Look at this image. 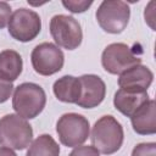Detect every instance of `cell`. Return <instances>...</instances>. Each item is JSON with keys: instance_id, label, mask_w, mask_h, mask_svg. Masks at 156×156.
Segmentation results:
<instances>
[{"instance_id": "obj_1", "label": "cell", "mask_w": 156, "mask_h": 156, "mask_svg": "<svg viewBox=\"0 0 156 156\" xmlns=\"http://www.w3.org/2000/svg\"><path fill=\"white\" fill-rule=\"evenodd\" d=\"M93 146L104 155L117 152L124 139L122 124L111 115L100 117L91 129Z\"/></svg>"}, {"instance_id": "obj_2", "label": "cell", "mask_w": 156, "mask_h": 156, "mask_svg": "<svg viewBox=\"0 0 156 156\" xmlns=\"http://www.w3.org/2000/svg\"><path fill=\"white\" fill-rule=\"evenodd\" d=\"M33 129L28 121L17 113H9L0 118V145L23 150L30 145Z\"/></svg>"}, {"instance_id": "obj_3", "label": "cell", "mask_w": 156, "mask_h": 156, "mask_svg": "<svg viewBox=\"0 0 156 156\" xmlns=\"http://www.w3.org/2000/svg\"><path fill=\"white\" fill-rule=\"evenodd\" d=\"M45 104V91L35 83H22L13 91L12 107L18 116L26 119L35 118L44 110Z\"/></svg>"}, {"instance_id": "obj_4", "label": "cell", "mask_w": 156, "mask_h": 156, "mask_svg": "<svg viewBox=\"0 0 156 156\" xmlns=\"http://www.w3.org/2000/svg\"><path fill=\"white\" fill-rule=\"evenodd\" d=\"M96 21L107 33L118 34L123 32L129 22L130 9L121 0H105L96 10Z\"/></svg>"}, {"instance_id": "obj_5", "label": "cell", "mask_w": 156, "mask_h": 156, "mask_svg": "<svg viewBox=\"0 0 156 156\" xmlns=\"http://www.w3.org/2000/svg\"><path fill=\"white\" fill-rule=\"evenodd\" d=\"M56 132L62 145L76 147L82 145L89 136V121L78 113L69 112L62 115L56 123Z\"/></svg>"}, {"instance_id": "obj_6", "label": "cell", "mask_w": 156, "mask_h": 156, "mask_svg": "<svg viewBox=\"0 0 156 156\" xmlns=\"http://www.w3.org/2000/svg\"><path fill=\"white\" fill-rule=\"evenodd\" d=\"M50 34L57 46L67 50L77 49L83 39L79 22L67 15H55L50 21Z\"/></svg>"}, {"instance_id": "obj_7", "label": "cell", "mask_w": 156, "mask_h": 156, "mask_svg": "<svg viewBox=\"0 0 156 156\" xmlns=\"http://www.w3.org/2000/svg\"><path fill=\"white\" fill-rule=\"evenodd\" d=\"M101 63L106 72L122 74L133 66L140 65L141 58L124 43H112L107 45L101 55Z\"/></svg>"}, {"instance_id": "obj_8", "label": "cell", "mask_w": 156, "mask_h": 156, "mask_svg": "<svg viewBox=\"0 0 156 156\" xmlns=\"http://www.w3.org/2000/svg\"><path fill=\"white\" fill-rule=\"evenodd\" d=\"M7 27L9 33L13 39L27 43L35 39L40 33L41 20L35 11L22 7L11 15Z\"/></svg>"}, {"instance_id": "obj_9", "label": "cell", "mask_w": 156, "mask_h": 156, "mask_svg": "<svg viewBox=\"0 0 156 156\" xmlns=\"http://www.w3.org/2000/svg\"><path fill=\"white\" fill-rule=\"evenodd\" d=\"M30 61L37 73L41 76H52L63 67L65 55L57 45L45 41L33 49Z\"/></svg>"}, {"instance_id": "obj_10", "label": "cell", "mask_w": 156, "mask_h": 156, "mask_svg": "<svg viewBox=\"0 0 156 156\" xmlns=\"http://www.w3.org/2000/svg\"><path fill=\"white\" fill-rule=\"evenodd\" d=\"M80 95L76 105L83 108H94L99 106L106 95L105 82L95 74H84L79 77Z\"/></svg>"}, {"instance_id": "obj_11", "label": "cell", "mask_w": 156, "mask_h": 156, "mask_svg": "<svg viewBox=\"0 0 156 156\" xmlns=\"http://www.w3.org/2000/svg\"><path fill=\"white\" fill-rule=\"evenodd\" d=\"M154 79V73L149 67L136 65L119 74L118 85L122 89L132 91H147Z\"/></svg>"}, {"instance_id": "obj_12", "label": "cell", "mask_w": 156, "mask_h": 156, "mask_svg": "<svg viewBox=\"0 0 156 156\" xmlns=\"http://www.w3.org/2000/svg\"><path fill=\"white\" fill-rule=\"evenodd\" d=\"M132 127L140 135H151L156 133V105L155 100L149 99L130 117Z\"/></svg>"}, {"instance_id": "obj_13", "label": "cell", "mask_w": 156, "mask_h": 156, "mask_svg": "<svg viewBox=\"0 0 156 156\" xmlns=\"http://www.w3.org/2000/svg\"><path fill=\"white\" fill-rule=\"evenodd\" d=\"M149 100L147 91H132L119 88L113 98V105L117 111L127 117H132L134 112Z\"/></svg>"}, {"instance_id": "obj_14", "label": "cell", "mask_w": 156, "mask_h": 156, "mask_svg": "<svg viewBox=\"0 0 156 156\" xmlns=\"http://www.w3.org/2000/svg\"><path fill=\"white\" fill-rule=\"evenodd\" d=\"M52 90L57 100L62 102L76 104L80 95L79 78L73 76H63L54 83Z\"/></svg>"}, {"instance_id": "obj_15", "label": "cell", "mask_w": 156, "mask_h": 156, "mask_svg": "<svg viewBox=\"0 0 156 156\" xmlns=\"http://www.w3.org/2000/svg\"><path fill=\"white\" fill-rule=\"evenodd\" d=\"M23 61L21 55L11 49L0 52V78L12 83L22 73Z\"/></svg>"}, {"instance_id": "obj_16", "label": "cell", "mask_w": 156, "mask_h": 156, "mask_svg": "<svg viewBox=\"0 0 156 156\" xmlns=\"http://www.w3.org/2000/svg\"><path fill=\"white\" fill-rule=\"evenodd\" d=\"M60 146L49 134H41L29 145L26 156H58Z\"/></svg>"}, {"instance_id": "obj_17", "label": "cell", "mask_w": 156, "mask_h": 156, "mask_svg": "<svg viewBox=\"0 0 156 156\" xmlns=\"http://www.w3.org/2000/svg\"><path fill=\"white\" fill-rule=\"evenodd\" d=\"M132 156H156L155 143H140L134 146Z\"/></svg>"}, {"instance_id": "obj_18", "label": "cell", "mask_w": 156, "mask_h": 156, "mask_svg": "<svg viewBox=\"0 0 156 156\" xmlns=\"http://www.w3.org/2000/svg\"><path fill=\"white\" fill-rule=\"evenodd\" d=\"M62 5L73 13H82V12L87 11L93 5V1H76V0H68L67 1V0H63Z\"/></svg>"}, {"instance_id": "obj_19", "label": "cell", "mask_w": 156, "mask_h": 156, "mask_svg": "<svg viewBox=\"0 0 156 156\" xmlns=\"http://www.w3.org/2000/svg\"><path fill=\"white\" fill-rule=\"evenodd\" d=\"M68 156H100V152L94 146L79 145V146H76Z\"/></svg>"}, {"instance_id": "obj_20", "label": "cell", "mask_w": 156, "mask_h": 156, "mask_svg": "<svg viewBox=\"0 0 156 156\" xmlns=\"http://www.w3.org/2000/svg\"><path fill=\"white\" fill-rule=\"evenodd\" d=\"M10 17H11V6L5 1H0V29H2L9 24Z\"/></svg>"}, {"instance_id": "obj_21", "label": "cell", "mask_w": 156, "mask_h": 156, "mask_svg": "<svg viewBox=\"0 0 156 156\" xmlns=\"http://www.w3.org/2000/svg\"><path fill=\"white\" fill-rule=\"evenodd\" d=\"M13 90V85L10 82H6L4 79L0 78V104L7 101L12 94Z\"/></svg>"}, {"instance_id": "obj_22", "label": "cell", "mask_w": 156, "mask_h": 156, "mask_svg": "<svg viewBox=\"0 0 156 156\" xmlns=\"http://www.w3.org/2000/svg\"><path fill=\"white\" fill-rule=\"evenodd\" d=\"M0 156H17L15 154V151L12 149L5 147V146H0Z\"/></svg>"}]
</instances>
